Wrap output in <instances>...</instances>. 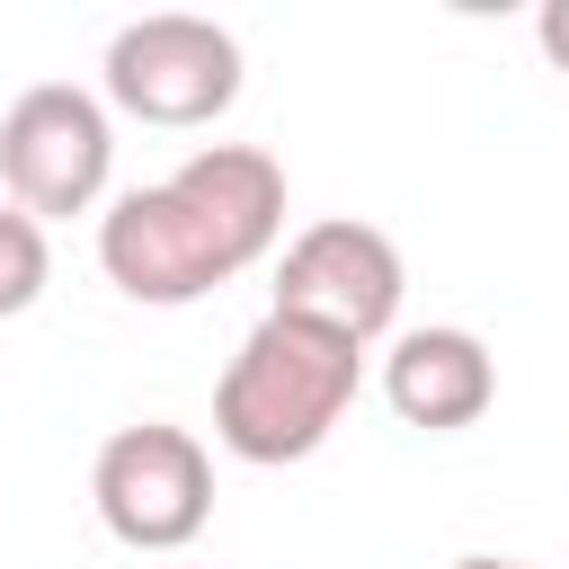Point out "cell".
I'll return each instance as SVG.
<instances>
[{"mask_svg": "<svg viewBox=\"0 0 569 569\" xmlns=\"http://www.w3.org/2000/svg\"><path fill=\"white\" fill-rule=\"evenodd\" d=\"M284 240V169L258 142H204L169 178L124 187L98 213V267L124 302L187 311L249 276Z\"/></svg>", "mask_w": 569, "mask_h": 569, "instance_id": "cell-1", "label": "cell"}, {"mask_svg": "<svg viewBox=\"0 0 569 569\" xmlns=\"http://www.w3.org/2000/svg\"><path fill=\"white\" fill-rule=\"evenodd\" d=\"M356 382H365V347L356 338L267 311L231 347V365L213 382V445L231 462H258V471L311 462L338 436V418L356 409Z\"/></svg>", "mask_w": 569, "mask_h": 569, "instance_id": "cell-2", "label": "cell"}, {"mask_svg": "<svg viewBox=\"0 0 569 569\" xmlns=\"http://www.w3.org/2000/svg\"><path fill=\"white\" fill-rule=\"evenodd\" d=\"M98 89H107V107L133 116V124L196 133V124H213V116L240 98V36L213 27V18H196V9L124 18V27L107 36Z\"/></svg>", "mask_w": 569, "mask_h": 569, "instance_id": "cell-3", "label": "cell"}, {"mask_svg": "<svg viewBox=\"0 0 569 569\" xmlns=\"http://www.w3.org/2000/svg\"><path fill=\"white\" fill-rule=\"evenodd\" d=\"M107 169H116V124H107L98 89L36 80V89L9 98V116H0V187H9L18 213H36V222L89 213L107 196Z\"/></svg>", "mask_w": 569, "mask_h": 569, "instance_id": "cell-4", "label": "cell"}, {"mask_svg": "<svg viewBox=\"0 0 569 569\" xmlns=\"http://www.w3.org/2000/svg\"><path fill=\"white\" fill-rule=\"evenodd\" d=\"M89 498L124 551H187L213 516V453H204V436H187L169 418L116 427L89 462Z\"/></svg>", "mask_w": 569, "mask_h": 569, "instance_id": "cell-5", "label": "cell"}, {"mask_svg": "<svg viewBox=\"0 0 569 569\" xmlns=\"http://www.w3.org/2000/svg\"><path fill=\"white\" fill-rule=\"evenodd\" d=\"M400 293H409V267H400V240L382 222H356V213H329L311 231L284 240L276 258V302L284 320H311V329H338L356 347L391 338L400 320Z\"/></svg>", "mask_w": 569, "mask_h": 569, "instance_id": "cell-6", "label": "cell"}, {"mask_svg": "<svg viewBox=\"0 0 569 569\" xmlns=\"http://www.w3.org/2000/svg\"><path fill=\"white\" fill-rule=\"evenodd\" d=\"M382 400L400 427H427V436H453V427H480L489 400H498V356L471 338V329H400L391 356H382Z\"/></svg>", "mask_w": 569, "mask_h": 569, "instance_id": "cell-7", "label": "cell"}, {"mask_svg": "<svg viewBox=\"0 0 569 569\" xmlns=\"http://www.w3.org/2000/svg\"><path fill=\"white\" fill-rule=\"evenodd\" d=\"M44 284H53V240H44V222L18 213V204H0V320L36 311Z\"/></svg>", "mask_w": 569, "mask_h": 569, "instance_id": "cell-8", "label": "cell"}, {"mask_svg": "<svg viewBox=\"0 0 569 569\" xmlns=\"http://www.w3.org/2000/svg\"><path fill=\"white\" fill-rule=\"evenodd\" d=\"M533 44H542V62H551V71H569V0H542Z\"/></svg>", "mask_w": 569, "mask_h": 569, "instance_id": "cell-9", "label": "cell"}, {"mask_svg": "<svg viewBox=\"0 0 569 569\" xmlns=\"http://www.w3.org/2000/svg\"><path fill=\"white\" fill-rule=\"evenodd\" d=\"M453 569H533V560H489V551H471V560H453Z\"/></svg>", "mask_w": 569, "mask_h": 569, "instance_id": "cell-10", "label": "cell"}]
</instances>
